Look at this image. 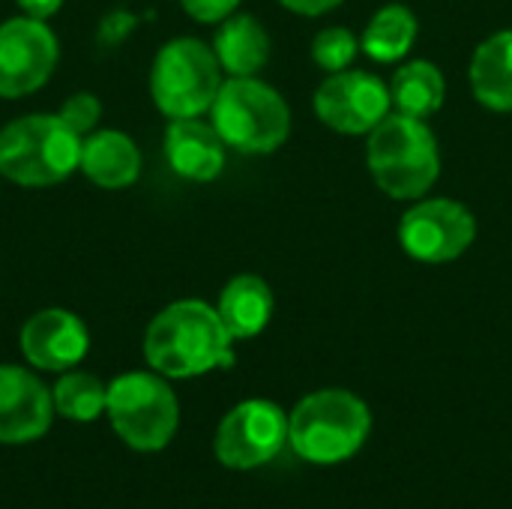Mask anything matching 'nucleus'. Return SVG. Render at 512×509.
Wrapping results in <instances>:
<instances>
[{"mask_svg":"<svg viewBox=\"0 0 512 509\" xmlns=\"http://www.w3.org/2000/svg\"><path fill=\"white\" fill-rule=\"evenodd\" d=\"M216 51L201 39H174L159 48L150 69V93L162 114L201 117L213 108V99L222 87Z\"/></svg>","mask_w":512,"mask_h":509,"instance_id":"obj_7","label":"nucleus"},{"mask_svg":"<svg viewBox=\"0 0 512 509\" xmlns=\"http://www.w3.org/2000/svg\"><path fill=\"white\" fill-rule=\"evenodd\" d=\"M21 354L45 372H69L90 348V333L75 312L42 309L21 327Z\"/></svg>","mask_w":512,"mask_h":509,"instance_id":"obj_12","label":"nucleus"},{"mask_svg":"<svg viewBox=\"0 0 512 509\" xmlns=\"http://www.w3.org/2000/svg\"><path fill=\"white\" fill-rule=\"evenodd\" d=\"M414 39H417V15L402 3H390L375 12V18L363 30L360 45L372 60L393 63L411 51Z\"/></svg>","mask_w":512,"mask_h":509,"instance_id":"obj_20","label":"nucleus"},{"mask_svg":"<svg viewBox=\"0 0 512 509\" xmlns=\"http://www.w3.org/2000/svg\"><path fill=\"white\" fill-rule=\"evenodd\" d=\"M477 225L465 204L450 198L420 201L402 216V249L423 264H444L459 258L474 243Z\"/></svg>","mask_w":512,"mask_h":509,"instance_id":"obj_10","label":"nucleus"},{"mask_svg":"<svg viewBox=\"0 0 512 509\" xmlns=\"http://www.w3.org/2000/svg\"><path fill=\"white\" fill-rule=\"evenodd\" d=\"M81 135L60 114H27L0 129V174L18 186H54L81 165Z\"/></svg>","mask_w":512,"mask_h":509,"instance_id":"obj_3","label":"nucleus"},{"mask_svg":"<svg viewBox=\"0 0 512 509\" xmlns=\"http://www.w3.org/2000/svg\"><path fill=\"white\" fill-rule=\"evenodd\" d=\"M444 75L438 66H432L429 60H414L408 66H402L393 75V105L399 108V114L426 120L432 117L441 105H444Z\"/></svg>","mask_w":512,"mask_h":509,"instance_id":"obj_19","label":"nucleus"},{"mask_svg":"<svg viewBox=\"0 0 512 509\" xmlns=\"http://www.w3.org/2000/svg\"><path fill=\"white\" fill-rule=\"evenodd\" d=\"M54 399L21 366H0V444H27L48 432Z\"/></svg>","mask_w":512,"mask_h":509,"instance_id":"obj_13","label":"nucleus"},{"mask_svg":"<svg viewBox=\"0 0 512 509\" xmlns=\"http://www.w3.org/2000/svg\"><path fill=\"white\" fill-rule=\"evenodd\" d=\"M216 60L231 75H255L270 60V36L252 15L225 18L213 39Z\"/></svg>","mask_w":512,"mask_h":509,"instance_id":"obj_17","label":"nucleus"},{"mask_svg":"<svg viewBox=\"0 0 512 509\" xmlns=\"http://www.w3.org/2000/svg\"><path fill=\"white\" fill-rule=\"evenodd\" d=\"M225 141L216 126L201 123L198 117H177L165 132V156L168 165L195 183L216 180L225 168Z\"/></svg>","mask_w":512,"mask_h":509,"instance_id":"obj_14","label":"nucleus"},{"mask_svg":"<svg viewBox=\"0 0 512 509\" xmlns=\"http://www.w3.org/2000/svg\"><path fill=\"white\" fill-rule=\"evenodd\" d=\"M477 99L492 111H512V30L489 36L471 60Z\"/></svg>","mask_w":512,"mask_h":509,"instance_id":"obj_18","label":"nucleus"},{"mask_svg":"<svg viewBox=\"0 0 512 509\" xmlns=\"http://www.w3.org/2000/svg\"><path fill=\"white\" fill-rule=\"evenodd\" d=\"M210 111L222 141L240 153H273L291 132V111L285 99L252 75L222 81Z\"/></svg>","mask_w":512,"mask_h":509,"instance_id":"obj_5","label":"nucleus"},{"mask_svg":"<svg viewBox=\"0 0 512 509\" xmlns=\"http://www.w3.org/2000/svg\"><path fill=\"white\" fill-rule=\"evenodd\" d=\"M288 441V417L267 399L240 402L216 429V459L234 471H252L282 453Z\"/></svg>","mask_w":512,"mask_h":509,"instance_id":"obj_8","label":"nucleus"},{"mask_svg":"<svg viewBox=\"0 0 512 509\" xmlns=\"http://www.w3.org/2000/svg\"><path fill=\"white\" fill-rule=\"evenodd\" d=\"M279 3L291 12H300V15H321V12L336 9L342 0H279Z\"/></svg>","mask_w":512,"mask_h":509,"instance_id":"obj_25","label":"nucleus"},{"mask_svg":"<svg viewBox=\"0 0 512 509\" xmlns=\"http://www.w3.org/2000/svg\"><path fill=\"white\" fill-rule=\"evenodd\" d=\"M57 36L45 21L18 15L0 24V96L18 99L36 93L57 66Z\"/></svg>","mask_w":512,"mask_h":509,"instance_id":"obj_9","label":"nucleus"},{"mask_svg":"<svg viewBox=\"0 0 512 509\" xmlns=\"http://www.w3.org/2000/svg\"><path fill=\"white\" fill-rule=\"evenodd\" d=\"M105 414L123 444L138 453L165 450L180 423L177 396L159 372H126L114 378L108 384Z\"/></svg>","mask_w":512,"mask_h":509,"instance_id":"obj_6","label":"nucleus"},{"mask_svg":"<svg viewBox=\"0 0 512 509\" xmlns=\"http://www.w3.org/2000/svg\"><path fill=\"white\" fill-rule=\"evenodd\" d=\"M369 171L390 198L426 195L441 171L432 129L408 114H387L369 138Z\"/></svg>","mask_w":512,"mask_h":509,"instance_id":"obj_4","label":"nucleus"},{"mask_svg":"<svg viewBox=\"0 0 512 509\" xmlns=\"http://www.w3.org/2000/svg\"><path fill=\"white\" fill-rule=\"evenodd\" d=\"M180 3H183V9H186L195 21L213 24V21H225V18L237 9L240 0H180Z\"/></svg>","mask_w":512,"mask_h":509,"instance_id":"obj_24","label":"nucleus"},{"mask_svg":"<svg viewBox=\"0 0 512 509\" xmlns=\"http://www.w3.org/2000/svg\"><path fill=\"white\" fill-rule=\"evenodd\" d=\"M51 399H54V411L60 417L75 420V423H90L99 414H105L108 387L90 372H66L54 384Z\"/></svg>","mask_w":512,"mask_h":509,"instance_id":"obj_21","label":"nucleus"},{"mask_svg":"<svg viewBox=\"0 0 512 509\" xmlns=\"http://www.w3.org/2000/svg\"><path fill=\"white\" fill-rule=\"evenodd\" d=\"M390 87L369 72H336L315 90V114L336 132H372L390 114Z\"/></svg>","mask_w":512,"mask_h":509,"instance_id":"obj_11","label":"nucleus"},{"mask_svg":"<svg viewBox=\"0 0 512 509\" xmlns=\"http://www.w3.org/2000/svg\"><path fill=\"white\" fill-rule=\"evenodd\" d=\"M231 333L219 312L201 300H180L162 309L144 333V357L165 378H195L231 366Z\"/></svg>","mask_w":512,"mask_h":509,"instance_id":"obj_1","label":"nucleus"},{"mask_svg":"<svg viewBox=\"0 0 512 509\" xmlns=\"http://www.w3.org/2000/svg\"><path fill=\"white\" fill-rule=\"evenodd\" d=\"M87 180L102 189L132 186L141 174V153L135 141L117 129H93L81 141V165Z\"/></svg>","mask_w":512,"mask_h":509,"instance_id":"obj_15","label":"nucleus"},{"mask_svg":"<svg viewBox=\"0 0 512 509\" xmlns=\"http://www.w3.org/2000/svg\"><path fill=\"white\" fill-rule=\"evenodd\" d=\"M216 312L231 339H252L273 318V291L258 276H237L219 294Z\"/></svg>","mask_w":512,"mask_h":509,"instance_id":"obj_16","label":"nucleus"},{"mask_svg":"<svg viewBox=\"0 0 512 509\" xmlns=\"http://www.w3.org/2000/svg\"><path fill=\"white\" fill-rule=\"evenodd\" d=\"M18 6H21L24 15L45 21V18H51V15L63 6V0H18Z\"/></svg>","mask_w":512,"mask_h":509,"instance_id":"obj_26","label":"nucleus"},{"mask_svg":"<svg viewBox=\"0 0 512 509\" xmlns=\"http://www.w3.org/2000/svg\"><path fill=\"white\" fill-rule=\"evenodd\" d=\"M372 432V414L348 390L309 393L288 417V444L315 465H336L360 453Z\"/></svg>","mask_w":512,"mask_h":509,"instance_id":"obj_2","label":"nucleus"},{"mask_svg":"<svg viewBox=\"0 0 512 509\" xmlns=\"http://www.w3.org/2000/svg\"><path fill=\"white\" fill-rule=\"evenodd\" d=\"M57 114L84 138V135H90V132L96 129V123H99V117H102V105H99V99H96L93 93H75V96H69V99L60 105Z\"/></svg>","mask_w":512,"mask_h":509,"instance_id":"obj_23","label":"nucleus"},{"mask_svg":"<svg viewBox=\"0 0 512 509\" xmlns=\"http://www.w3.org/2000/svg\"><path fill=\"white\" fill-rule=\"evenodd\" d=\"M357 36L345 27H330V30H321L312 42V60L327 69V72H342L354 57H357Z\"/></svg>","mask_w":512,"mask_h":509,"instance_id":"obj_22","label":"nucleus"}]
</instances>
